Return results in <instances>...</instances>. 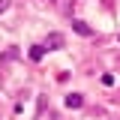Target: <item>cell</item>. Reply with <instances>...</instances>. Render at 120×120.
<instances>
[{"label":"cell","instance_id":"cell-2","mask_svg":"<svg viewBox=\"0 0 120 120\" xmlns=\"http://www.w3.org/2000/svg\"><path fill=\"white\" fill-rule=\"evenodd\" d=\"M72 30H75V33H81V36H93V30H90L81 18H75V21H72Z\"/></svg>","mask_w":120,"mask_h":120},{"label":"cell","instance_id":"cell-6","mask_svg":"<svg viewBox=\"0 0 120 120\" xmlns=\"http://www.w3.org/2000/svg\"><path fill=\"white\" fill-rule=\"evenodd\" d=\"M48 3H54V0H48Z\"/></svg>","mask_w":120,"mask_h":120},{"label":"cell","instance_id":"cell-4","mask_svg":"<svg viewBox=\"0 0 120 120\" xmlns=\"http://www.w3.org/2000/svg\"><path fill=\"white\" fill-rule=\"evenodd\" d=\"M42 54H45V45H33L30 48V60H42Z\"/></svg>","mask_w":120,"mask_h":120},{"label":"cell","instance_id":"cell-1","mask_svg":"<svg viewBox=\"0 0 120 120\" xmlns=\"http://www.w3.org/2000/svg\"><path fill=\"white\" fill-rule=\"evenodd\" d=\"M45 48H48V51H54V48H63V36H60V33H48V39H45Z\"/></svg>","mask_w":120,"mask_h":120},{"label":"cell","instance_id":"cell-3","mask_svg":"<svg viewBox=\"0 0 120 120\" xmlns=\"http://www.w3.org/2000/svg\"><path fill=\"white\" fill-rule=\"evenodd\" d=\"M66 105H69V108H81V105H84V96H81V93H69V96H66Z\"/></svg>","mask_w":120,"mask_h":120},{"label":"cell","instance_id":"cell-5","mask_svg":"<svg viewBox=\"0 0 120 120\" xmlns=\"http://www.w3.org/2000/svg\"><path fill=\"white\" fill-rule=\"evenodd\" d=\"M6 6H9V0H0V12H6Z\"/></svg>","mask_w":120,"mask_h":120}]
</instances>
